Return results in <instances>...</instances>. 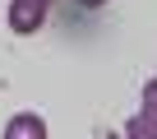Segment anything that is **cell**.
Masks as SVG:
<instances>
[{
	"label": "cell",
	"instance_id": "cell-3",
	"mask_svg": "<svg viewBox=\"0 0 157 139\" xmlns=\"http://www.w3.org/2000/svg\"><path fill=\"white\" fill-rule=\"evenodd\" d=\"M5 139H46V121L37 111H14L5 125Z\"/></svg>",
	"mask_w": 157,
	"mask_h": 139
},
{
	"label": "cell",
	"instance_id": "cell-5",
	"mask_svg": "<svg viewBox=\"0 0 157 139\" xmlns=\"http://www.w3.org/2000/svg\"><path fill=\"white\" fill-rule=\"evenodd\" d=\"M46 5H56V0H46Z\"/></svg>",
	"mask_w": 157,
	"mask_h": 139
},
{
	"label": "cell",
	"instance_id": "cell-2",
	"mask_svg": "<svg viewBox=\"0 0 157 139\" xmlns=\"http://www.w3.org/2000/svg\"><path fill=\"white\" fill-rule=\"evenodd\" d=\"M125 139H157V79L143 84V102L125 125Z\"/></svg>",
	"mask_w": 157,
	"mask_h": 139
},
{
	"label": "cell",
	"instance_id": "cell-4",
	"mask_svg": "<svg viewBox=\"0 0 157 139\" xmlns=\"http://www.w3.org/2000/svg\"><path fill=\"white\" fill-rule=\"evenodd\" d=\"M78 5H83V10H102L106 0H78Z\"/></svg>",
	"mask_w": 157,
	"mask_h": 139
},
{
	"label": "cell",
	"instance_id": "cell-1",
	"mask_svg": "<svg viewBox=\"0 0 157 139\" xmlns=\"http://www.w3.org/2000/svg\"><path fill=\"white\" fill-rule=\"evenodd\" d=\"M46 14H51V5L46 0H10V33H19V37H33L42 23H46Z\"/></svg>",
	"mask_w": 157,
	"mask_h": 139
}]
</instances>
